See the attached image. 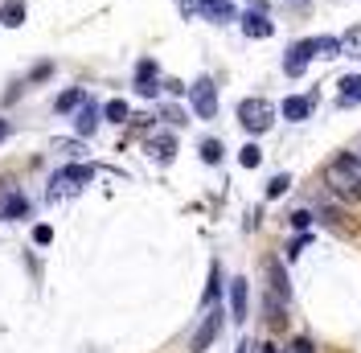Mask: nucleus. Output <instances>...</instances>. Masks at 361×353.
<instances>
[{"label":"nucleus","instance_id":"f257e3e1","mask_svg":"<svg viewBox=\"0 0 361 353\" xmlns=\"http://www.w3.org/2000/svg\"><path fill=\"white\" fill-rule=\"evenodd\" d=\"M324 181H329L333 198H341L345 205H361V164L353 152L333 156L329 169H324Z\"/></svg>","mask_w":361,"mask_h":353},{"label":"nucleus","instance_id":"f03ea898","mask_svg":"<svg viewBox=\"0 0 361 353\" xmlns=\"http://www.w3.org/2000/svg\"><path fill=\"white\" fill-rule=\"evenodd\" d=\"M238 124H243L250 136L267 132L271 124H275V107H271L263 95H250V99H243V103H238Z\"/></svg>","mask_w":361,"mask_h":353},{"label":"nucleus","instance_id":"7ed1b4c3","mask_svg":"<svg viewBox=\"0 0 361 353\" xmlns=\"http://www.w3.org/2000/svg\"><path fill=\"white\" fill-rule=\"evenodd\" d=\"M189 103L197 111V119H214L218 115V87H214V78H197L189 87Z\"/></svg>","mask_w":361,"mask_h":353},{"label":"nucleus","instance_id":"20e7f679","mask_svg":"<svg viewBox=\"0 0 361 353\" xmlns=\"http://www.w3.org/2000/svg\"><path fill=\"white\" fill-rule=\"evenodd\" d=\"M222 333V312L218 309H205V321L197 325V333H193V341H189V353H205L209 345H214V337Z\"/></svg>","mask_w":361,"mask_h":353},{"label":"nucleus","instance_id":"39448f33","mask_svg":"<svg viewBox=\"0 0 361 353\" xmlns=\"http://www.w3.org/2000/svg\"><path fill=\"white\" fill-rule=\"evenodd\" d=\"M263 271H267V292L271 296H279L283 304L292 300V280H288V267L279 263V259H267L263 263Z\"/></svg>","mask_w":361,"mask_h":353},{"label":"nucleus","instance_id":"423d86ee","mask_svg":"<svg viewBox=\"0 0 361 353\" xmlns=\"http://www.w3.org/2000/svg\"><path fill=\"white\" fill-rule=\"evenodd\" d=\"M238 21H243V33H247V37H255V42H263V37H271V33H275V25H271V17L263 13V8H250V13H243V17H238Z\"/></svg>","mask_w":361,"mask_h":353},{"label":"nucleus","instance_id":"0eeeda50","mask_svg":"<svg viewBox=\"0 0 361 353\" xmlns=\"http://www.w3.org/2000/svg\"><path fill=\"white\" fill-rule=\"evenodd\" d=\"M90 176H94V164H70V169H62L54 176V193L58 189H78V185H87Z\"/></svg>","mask_w":361,"mask_h":353},{"label":"nucleus","instance_id":"6e6552de","mask_svg":"<svg viewBox=\"0 0 361 353\" xmlns=\"http://www.w3.org/2000/svg\"><path fill=\"white\" fill-rule=\"evenodd\" d=\"M99 124H103V107L87 99V103L78 107V115H74V132H78V136H94V132H99Z\"/></svg>","mask_w":361,"mask_h":353},{"label":"nucleus","instance_id":"1a4fd4ad","mask_svg":"<svg viewBox=\"0 0 361 353\" xmlns=\"http://www.w3.org/2000/svg\"><path fill=\"white\" fill-rule=\"evenodd\" d=\"M308 58H341V37H304L295 42Z\"/></svg>","mask_w":361,"mask_h":353},{"label":"nucleus","instance_id":"9d476101","mask_svg":"<svg viewBox=\"0 0 361 353\" xmlns=\"http://www.w3.org/2000/svg\"><path fill=\"white\" fill-rule=\"evenodd\" d=\"M0 218H8V222L29 218V198H25L21 189H13V193H4V198H0Z\"/></svg>","mask_w":361,"mask_h":353},{"label":"nucleus","instance_id":"9b49d317","mask_svg":"<svg viewBox=\"0 0 361 353\" xmlns=\"http://www.w3.org/2000/svg\"><path fill=\"white\" fill-rule=\"evenodd\" d=\"M197 8H202V17H209V21H234V4L230 0H197Z\"/></svg>","mask_w":361,"mask_h":353},{"label":"nucleus","instance_id":"f8f14e48","mask_svg":"<svg viewBox=\"0 0 361 353\" xmlns=\"http://www.w3.org/2000/svg\"><path fill=\"white\" fill-rule=\"evenodd\" d=\"M263 312H267L271 329H283V325H288V304H283L279 296H271V292H263Z\"/></svg>","mask_w":361,"mask_h":353},{"label":"nucleus","instance_id":"ddd939ff","mask_svg":"<svg viewBox=\"0 0 361 353\" xmlns=\"http://www.w3.org/2000/svg\"><path fill=\"white\" fill-rule=\"evenodd\" d=\"M230 312L234 321H247V280H230Z\"/></svg>","mask_w":361,"mask_h":353},{"label":"nucleus","instance_id":"4468645a","mask_svg":"<svg viewBox=\"0 0 361 353\" xmlns=\"http://www.w3.org/2000/svg\"><path fill=\"white\" fill-rule=\"evenodd\" d=\"M279 111H283L292 124H300V119H308V111H312V99H304V95H288Z\"/></svg>","mask_w":361,"mask_h":353},{"label":"nucleus","instance_id":"2eb2a0df","mask_svg":"<svg viewBox=\"0 0 361 353\" xmlns=\"http://www.w3.org/2000/svg\"><path fill=\"white\" fill-rule=\"evenodd\" d=\"M0 25H8V29L25 25V0H4L0 4Z\"/></svg>","mask_w":361,"mask_h":353},{"label":"nucleus","instance_id":"dca6fc26","mask_svg":"<svg viewBox=\"0 0 361 353\" xmlns=\"http://www.w3.org/2000/svg\"><path fill=\"white\" fill-rule=\"evenodd\" d=\"M148 152L157 156V160H173V156H177V140H173V136H152V140H148Z\"/></svg>","mask_w":361,"mask_h":353},{"label":"nucleus","instance_id":"f3484780","mask_svg":"<svg viewBox=\"0 0 361 353\" xmlns=\"http://www.w3.org/2000/svg\"><path fill=\"white\" fill-rule=\"evenodd\" d=\"M304 70H308V54H304L300 45H292V49H288V58H283V74H288V78H300Z\"/></svg>","mask_w":361,"mask_h":353},{"label":"nucleus","instance_id":"a211bd4d","mask_svg":"<svg viewBox=\"0 0 361 353\" xmlns=\"http://www.w3.org/2000/svg\"><path fill=\"white\" fill-rule=\"evenodd\" d=\"M82 103H87V90H82V87H70L66 95H58V103H54V107H58V111H78Z\"/></svg>","mask_w":361,"mask_h":353},{"label":"nucleus","instance_id":"6ab92c4d","mask_svg":"<svg viewBox=\"0 0 361 353\" xmlns=\"http://www.w3.org/2000/svg\"><path fill=\"white\" fill-rule=\"evenodd\" d=\"M103 119H107V124H128V119H132V107H128L123 99H111V103L103 107Z\"/></svg>","mask_w":361,"mask_h":353},{"label":"nucleus","instance_id":"aec40b11","mask_svg":"<svg viewBox=\"0 0 361 353\" xmlns=\"http://www.w3.org/2000/svg\"><path fill=\"white\" fill-rule=\"evenodd\" d=\"M341 58H361V25H353V29L341 37Z\"/></svg>","mask_w":361,"mask_h":353},{"label":"nucleus","instance_id":"412c9836","mask_svg":"<svg viewBox=\"0 0 361 353\" xmlns=\"http://www.w3.org/2000/svg\"><path fill=\"white\" fill-rule=\"evenodd\" d=\"M341 99L345 103H361V74H345L341 78Z\"/></svg>","mask_w":361,"mask_h":353},{"label":"nucleus","instance_id":"4be33fe9","mask_svg":"<svg viewBox=\"0 0 361 353\" xmlns=\"http://www.w3.org/2000/svg\"><path fill=\"white\" fill-rule=\"evenodd\" d=\"M218 287H222V271H218V263H214V267H209V287H205V309H214Z\"/></svg>","mask_w":361,"mask_h":353},{"label":"nucleus","instance_id":"5701e85b","mask_svg":"<svg viewBox=\"0 0 361 353\" xmlns=\"http://www.w3.org/2000/svg\"><path fill=\"white\" fill-rule=\"evenodd\" d=\"M238 164H243V169H259V164H263V152H259V144H247V148L238 152Z\"/></svg>","mask_w":361,"mask_h":353},{"label":"nucleus","instance_id":"b1692460","mask_svg":"<svg viewBox=\"0 0 361 353\" xmlns=\"http://www.w3.org/2000/svg\"><path fill=\"white\" fill-rule=\"evenodd\" d=\"M288 189H292V176L288 173H279V176H271L267 181V198H283Z\"/></svg>","mask_w":361,"mask_h":353},{"label":"nucleus","instance_id":"393cba45","mask_svg":"<svg viewBox=\"0 0 361 353\" xmlns=\"http://www.w3.org/2000/svg\"><path fill=\"white\" fill-rule=\"evenodd\" d=\"M157 78V62L152 58H140V66H135V83H152Z\"/></svg>","mask_w":361,"mask_h":353},{"label":"nucleus","instance_id":"a878e982","mask_svg":"<svg viewBox=\"0 0 361 353\" xmlns=\"http://www.w3.org/2000/svg\"><path fill=\"white\" fill-rule=\"evenodd\" d=\"M202 160L205 164H218V160H222V144H218V140H205L202 144Z\"/></svg>","mask_w":361,"mask_h":353},{"label":"nucleus","instance_id":"bb28decb","mask_svg":"<svg viewBox=\"0 0 361 353\" xmlns=\"http://www.w3.org/2000/svg\"><path fill=\"white\" fill-rule=\"evenodd\" d=\"M54 148H58V152H66V156H82V144H78V140H58Z\"/></svg>","mask_w":361,"mask_h":353},{"label":"nucleus","instance_id":"cd10ccee","mask_svg":"<svg viewBox=\"0 0 361 353\" xmlns=\"http://www.w3.org/2000/svg\"><path fill=\"white\" fill-rule=\"evenodd\" d=\"M33 243L49 246V243H54V230H49V226H33Z\"/></svg>","mask_w":361,"mask_h":353},{"label":"nucleus","instance_id":"c85d7f7f","mask_svg":"<svg viewBox=\"0 0 361 353\" xmlns=\"http://www.w3.org/2000/svg\"><path fill=\"white\" fill-rule=\"evenodd\" d=\"M292 226L295 230H308V226H312V214H308V210H292Z\"/></svg>","mask_w":361,"mask_h":353},{"label":"nucleus","instance_id":"c756f323","mask_svg":"<svg viewBox=\"0 0 361 353\" xmlns=\"http://www.w3.org/2000/svg\"><path fill=\"white\" fill-rule=\"evenodd\" d=\"M135 90H140L144 99H157V95H160V83H157V78H152V83H135Z\"/></svg>","mask_w":361,"mask_h":353},{"label":"nucleus","instance_id":"7c9ffc66","mask_svg":"<svg viewBox=\"0 0 361 353\" xmlns=\"http://www.w3.org/2000/svg\"><path fill=\"white\" fill-rule=\"evenodd\" d=\"M49 74H54V66H49V62H42V66H33V74H29V83H45Z\"/></svg>","mask_w":361,"mask_h":353},{"label":"nucleus","instance_id":"2f4dec72","mask_svg":"<svg viewBox=\"0 0 361 353\" xmlns=\"http://www.w3.org/2000/svg\"><path fill=\"white\" fill-rule=\"evenodd\" d=\"M164 87H169V95H185V90H189L185 83H177V78H164Z\"/></svg>","mask_w":361,"mask_h":353},{"label":"nucleus","instance_id":"473e14b6","mask_svg":"<svg viewBox=\"0 0 361 353\" xmlns=\"http://www.w3.org/2000/svg\"><path fill=\"white\" fill-rule=\"evenodd\" d=\"M304 246H308V239H295V243L288 246V259H300V251H304Z\"/></svg>","mask_w":361,"mask_h":353},{"label":"nucleus","instance_id":"72a5a7b5","mask_svg":"<svg viewBox=\"0 0 361 353\" xmlns=\"http://www.w3.org/2000/svg\"><path fill=\"white\" fill-rule=\"evenodd\" d=\"M292 349H295V353H316V349H312V341H308V337H300V341H295Z\"/></svg>","mask_w":361,"mask_h":353},{"label":"nucleus","instance_id":"f704fd0d","mask_svg":"<svg viewBox=\"0 0 361 353\" xmlns=\"http://www.w3.org/2000/svg\"><path fill=\"white\" fill-rule=\"evenodd\" d=\"M164 119H169V124H185V115H180L177 107H169V111H164Z\"/></svg>","mask_w":361,"mask_h":353},{"label":"nucleus","instance_id":"c9c22d12","mask_svg":"<svg viewBox=\"0 0 361 353\" xmlns=\"http://www.w3.org/2000/svg\"><path fill=\"white\" fill-rule=\"evenodd\" d=\"M177 4H180V13H185V17H189V13L197 8V0H177Z\"/></svg>","mask_w":361,"mask_h":353},{"label":"nucleus","instance_id":"e433bc0d","mask_svg":"<svg viewBox=\"0 0 361 353\" xmlns=\"http://www.w3.org/2000/svg\"><path fill=\"white\" fill-rule=\"evenodd\" d=\"M255 353H279V349H275L271 341H259V345H255Z\"/></svg>","mask_w":361,"mask_h":353},{"label":"nucleus","instance_id":"4c0bfd02","mask_svg":"<svg viewBox=\"0 0 361 353\" xmlns=\"http://www.w3.org/2000/svg\"><path fill=\"white\" fill-rule=\"evenodd\" d=\"M4 136H8V119H0V140H4Z\"/></svg>","mask_w":361,"mask_h":353},{"label":"nucleus","instance_id":"58836bf2","mask_svg":"<svg viewBox=\"0 0 361 353\" xmlns=\"http://www.w3.org/2000/svg\"><path fill=\"white\" fill-rule=\"evenodd\" d=\"M250 349V345H238V349H234V353H247Z\"/></svg>","mask_w":361,"mask_h":353},{"label":"nucleus","instance_id":"ea45409f","mask_svg":"<svg viewBox=\"0 0 361 353\" xmlns=\"http://www.w3.org/2000/svg\"><path fill=\"white\" fill-rule=\"evenodd\" d=\"M357 164H361V152H357Z\"/></svg>","mask_w":361,"mask_h":353}]
</instances>
